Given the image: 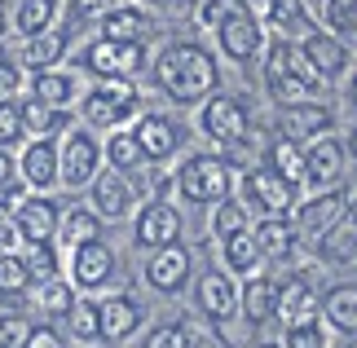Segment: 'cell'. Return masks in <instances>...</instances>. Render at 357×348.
Instances as JSON below:
<instances>
[{"mask_svg": "<svg viewBox=\"0 0 357 348\" xmlns=\"http://www.w3.org/2000/svg\"><path fill=\"white\" fill-rule=\"evenodd\" d=\"M260 45H265V27H260L252 13H243L238 5H229V13L216 22V49L225 53L229 62H252Z\"/></svg>", "mask_w": 357, "mask_h": 348, "instance_id": "cell-12", "label": "cell"}, {"mask_svg": "<svg viewBox=\"0 0 357 348\" xmlns=\"http://www.w3.org/2000/svg\"><path fill=\"white\" fill-rule=\"evenodd\" d=\"M98 317H102V340L106 344L132 340L137 331H142V322H146L142 304H137L132 296H106V300H98Z\"/></svg>", "mask_w": 357, "mask_h": 348, "instance_id": "cell-20", "label": "cell"}, {"mask_svg": "<svg viewBox=\"0 0 357 348\" xmlns=\"http://www.w3.org/2000/svg\"><path fill=\"white\" fill-rule=\"evenodd\" d=\"M344 207L357 216V181H353V186H344Z\"/></svg>", "mask_w": 357, "mask_h": 348, "instance_id": "cell-54", "label": "cell"}, {"mask_svg": "<svg viewBox=\"0 0 357 348\" xmlns=\"http://www.w3.org/2000/svg\"><path fill=\"white\" fill-rule=\"evenodd\" d=\"M296 199H300V190L282 172H273L269 163L243 172V203L252 207V212H260V216H287L296 207Z\"/></svg>", "mask_w": 357, "mask_h": 348, "instance_id": "cell-7", "label": "cell"}, {"mask_svg": "<svg viewBox=\"0 0 357 348\" xmlns=\"http://www.w3.org/2000/svg\"><path fill=\"white\" fill-rule=\"evenodd\" d=\"M18 89H22V66L0 58V97H18Z\"/></svg>", "mask_w": 357, "mask_h": 348, "instance_id": "cell-49", "label": "cell"}, {"mask_svg": "<svg viewBox=\"0 0 357 348\" xmlns=\"http://www.w3.org/2000/svg\"><path fill=\"white\" fill-rule=\"evenodd\" d=\"M22 190H26V186L18 181V159H13L5 146H0V207L9 212V207L22 199Z\"/></svg>", "mask_w": 357, "mask_h": 348, "instance_id": "cell-44", "label": "cell"}, {"mask_svg": "<svg viewBox=\"0 0 357 348\" xmlns=\"http://www.w3.org/2000/svg\"><path fill=\"white\" fill-rule=\"evenodd\" d=\"M115 5H123V0H71V18H75V22H89V18L111 13Z\"/></svg>", "mask_w": 357, "mask_h": 348, "instance_id": "cell-47", "label": "cell"}, {"mask_svg": "<svg viewBox=\"0 0 357 348\" xmlns=\"http://www.w3.org/2000/svg\"><path fill=\"white\" fill-rule=\"evenodd\" d=\"M176 194H181L185 203L195 207H212L229 199V190H234V168H229V159L221 155H190L181 168H176Z\"/></svg>", "mask_w": 357, "mask_h": 348, "instance_id": "cell-2", "label": "cell"}, {"mask_svg": "<svg viewBox=\"0 0 357 348\" xmlns=\"http://www.w3.org/2000/svg\"><path fill=\"white\" fill-rule=\"evenodd\" d=\"M142 348H190V331L181 322H163V326H155L146 335Z\"/></svg>", "mask_w": 357, "mask_h": 348, "instance_id": "cell-45", "label": "cell"}, {"mask_svg": "<svg viewBox=\"0 0 357 348\" xmlns=\"http://www.w3.org/2000/svg\"><path fill=\"white\" fill-rule=\"evenodd\" d=\"M132 137H137V146H142L146 163H168L176 150H181V128H176V119L155 115V110H150V115H137Z\"/></svg>", "mask_w": 357, "mask_h": 348, "instance_id": "cell-16", "label": "cell"}, {"mask_svg": "<svg viewBox=\"0 0 357 348\" xmlns=\"http://www.w3.org/2000/svg\"><path fill=\"white\" fill-rule=\"evenodd\" d=\"M265 163H269L273 172H282L296 190H305V186H309V159H305V146H296V142H287V137H278V142L269 146Z\"/></svg>", "mask_w": 357, "mask_h": 348, "instance_id": "cell-33", "label": "cell"}, {"mask_svg": "<svg viewBox=\"0 0 357 348\" xmlns=\"http://www.w3.org/2000/svg\"><path fill=\"white\" fill-rule=\"evenodd\" d=\"M66 49H71V36L53 27V31H40L31 40H22L18 66H26V71H49V66H58L66 58Z\"/></svg>", "mask_w": 357, "mask_h": 348, "instance_id": "cell-24", "label": "cell"}, {"mask_svg": "<svg viewBox=\"0 0 357 348\" xmlns=\"http://www.w3.org/2000/svg\"><path fill=\"white\" fill-rule=\"evenodd\" d=\"M22 119H26V137H58L62 128H71V110L36 102V97L22 102Z\"/></svg>", "mask_w": 357, "mask_h": 348, "instance_id": "cell-35", "label": "cell"}, {"mask_svg": "<svg viewBox=\"0 0 357 348\" xmlns=\"http://www.w3.org/2000/svg\"><path fill=\"white\" fill-rule=\"evenodd\" d=\"M238 313L252 326H265L278 317V282L265 273H247V282L238 287Z\"/></svg>", "mask_w": 357, "mask_h": 348, "instance_id": "cell-22", "label": "cell"}, {"mask_svg": "<svg viewBox=\"0 0 357 348\" xmlns=\"http://www.w3.org/2000/svg\"><path fill=\"white\" fill-rule=\"evenodd\" d=\"M58 163H62V186H66V190L93 186V176L102 172V142H98V128H89V123H71V128H66V137L58 142Z\"/></svg>", "mask_w": 357, "mask_h": 348, "instance_id": "cell-4", "label": "cell"}, {"mask_svg": "<svg viewBox=\"0 0 357 348\" xmlns=\"http://www.w3.org/2000/svg\"><path fill=\"white\" fill-rule=\"evenodd\" d=\"M318 18H322V31L353 40L357 36V0H318Z\"/></svg>", "mask_w": 357, "mask_h": 348, "instance_id": "cell-37", "label": "cell"}, {"mask_svg": "<svg viewBox=\"0 0 357 348\" xmlns=\"http://www.w3.org/2000/svg\"><path fill=\"white\" fill-rule=\"evenodd\" d=\"M58 5H62V0H13L9 27L22 40H31L40 31H53V22H58Z\"/></svg>", "mask_w": 357, "mask_h": 348, "instance_id": "cell-28", "label": "cell"}, {"mask_svg": "<svg viewBox=\"0 0 357 348\" xmlns=\"http://www.w3.org/2000/svg\"><path fill=\"white\" fill-rule=\"evenodd\" d=\"M102 225H106V220L98 216V207H66L58 234H62V243H66V247H79V243L102 239Z\"/></svg>", "mask_w": 357, "mask_h": 348, "instance_id": "cell-36", "label": "cell"}, {"mask_svg": "<svg viewBox=\"0 0 357 348\" xmlns=\"http://www.w3.org/2000/svg\"><path fill=\"white\" fill-rule=\"evenodd\" d=\"M282 348H326V326L318 322V317L291 322L282 331Z\"/></svg>", "mask_w": 357, "mask_h": 348, "instance_id": "cell-42", "label": "cell"}, {"mask_svg": "<svg viewBox=\"0 0 357 348\" xmlns=\"http://www.w3.org/2000/svg\"><path fill=\"white\" fill-rule=\"evenodd\" d=\"M31 97L36 102H49V106H71L79 97V80L62 66H49V71H31Z\"/></svg>", "mask_w": 357, "mask_h": 348, "instance_id": "cell-29", "label": "cell"}, {"mask_svg": "<svg viewBox=\"0 0 357 348\" xmlns=\"http://www.w3.org/2000/svg\"><path fill=\"white\" fill-rule=\"evenodd\" d=\"M318 256L326 264H357V216L344 212L331 229L318 239Z\"/></svg>", "mask_w": 357, "mask_h": 348, "instance_id": "cell-27", "label": "cell"}, {"mask_svg": "<svg viewBox=\"0 0 357 348\" xmlns=\"http://www.w3.org/2000/svg\"><path fill=\"white\" fill-rule=\"evenodd\" d=\"M89 190H93V207H98L102 220H123V216L132 212V181L123 176V172L106 168V172L93 176Z\"/></svg>", "mask_w": 357, "mask_h": 348, "instance_id": "cell-21", "label": "cell"}, {"mask_svg": "<svg viewBox=\"0 0 357 348\" xmlns=\"http://www.w3.org/2000/svg\"><path fill=\"white\" fill-rule=\"evenodd\" d=\"M102 163L106 168H115V172H137L146 163V155H142V146H137V137H132V128H111V137L102 142Z\"/></svg>", "mask_w": 357, "mask_h": 348, "instance_id": "cell-32", "label": "cell"}, {"mask_svg": "<svg viewBox=\"0 0 357 348\" xmlns=\"http://www.w3.org/2000/svg\"><path fill=\"white\" fill-rule=\"evenodd\" d=\"M150 27H155V18H150L146 9H137V5H115L111 13L98 18V31L106 40H142V45H146Z\"/></svg>", "mask_w": 357, "mask_h": 348, "instance_id": "cell-25", "label": "cell"}, {"mask_svg": "<svg viewBox=\"0 0 357 348\" xmlns=\"http://www.w3.org/2000/svg\"><path fill=\"white\" fill-rule=\"evenodd\" d=\"M291 212H296V220H291V225H296V234H300V239H313V243H318L322 234H326V229H331L340 216L349 212V207H344V190H318L313 199L296 203Z\"/></svg>", "mask_w": 357, "mask_h": 348, "instance_id": "cell-15", "label": "cell"}, {"mask_svg": "<svg viewBox=\"0 0 357 348\" xmlns=\"http://www.w3.org/2000/svg\"><path fill=\"white\" fill-rule=\"evenodd\" d=\"M349 348H357V340H353V344H349Z\"/></svg>", "mask_w": 357, "mask_h": 348, "instance_id": "cell-59", "label": "cell"}, {"mask_svg": "<svg viewBox=\"0 0 357 348\" xmlns=\"http://www.w3.org/2000/svg\"><path fill=\"white\" fill-rule=\"evenodd\" d=\"M146 45L142 40H93V45L79 53V66H84L89 75H98V80H137L142 75V66H146Z\"/></svg>", "mask_w": 357, "mask_h": 348, "instance_id": "cell-5", "label": "cell"}, {"mask_svg": "<svg viewBox=\"0 0 357 348\" xmlns=\"http://www.w3.org/2000/svg\"><path fill=\"white\" fill-rule=\"evenodd\" d=\"M225 13H229L225 0H203V5H199V27H212V31H216V22H221Z\"/></svg>", "mask_w": 357, "mask_h": 348, "instance_id": "cell-50", "label": "cell"}, {"mask_svg": "<svg viewBox=\"0 0 357 348\" xmlns=\"http://www.w3.org/2000/svg\"><path fill=\"white\" fill-rule=\"evenodd\" d=\"M234 5L243 9V13H252V18L265 27L269 18H273V0H234Z\"/></svg>", "mask_w": 357, "mask_h": 348, "instance_id": "cell-51", "label": "cell"}, {"mask_svg": "<svg viewBox=\"0 0 357 348\" xmlns=\"http://www.w3.org/2000/svg\"><path fill=\"white\" fill-rule=\"evenodd\" d=\"M190 269H195L190 247L168 243V247H159V252H150V260H146V282L155 287L159 296H176V291L190 282Z\"/></svg>", "mask_w": 357, "mask_h": 348, "instance_id": "cell-14", "label": "cell"}, {"mask_svg": "<svg viewBox=\"0 0 357 348\" xmlns=\"http://www.w3.org/2000/svg\"><path fill=\"white\" fill-rule=\"evenodd\" d=\"M247 212H252V207H247L243 199H234V194L221 199V203H212V234L216 239H229V234L247 229Z\"/></svg>", "mask_w": 357, "mask_h": 348, "instance_id": "cell-40", "label": "cell"}, {"mask_svg": "<svg viewBox=\"0 0 357 348\" xmlns=\"http://www.w3.org/2000/svg\"><path fill=\"white\" fill-rule=\"evenodd\" d=\"M190 348H229L221 335H190Z\"/></svg>", "mask_w": 357, "mask_h": 348, "instance_id": "cell-53", "label": "cell"}, {"mask_svg": "<svg viewBox=\"0 0 357 348\" xmlns=\"http://www.w3.org/2000/svg\"><path fill=\"white\" fill-rule=\"evenodd\" d=\"M221 260H225L229 273L247 278V273L260 269V260H265V256H260L256 234H252V229H238V234H229V239H221Z\"/></svg>", "mask_w": 357, "mask_h": 348, "instance_id": "cell-31", "label": "cell"}, {"mask_svg": "<svg viewBox=\"0 0 357 348\" xmlns=\"http://www.w3.org/2000/svg\"><path fill=\"white\" fill-rule=\"evenodd\" d=\"M18 181L31 194H49L62 186V163H58V137H31L18 155Z\"/></svg>", "mask_w": 357, "mask_h": 348, "instance_id": "cell-10", "label": "cell"}, {"mask_svg": "<svg viewBox=\"0 0 357 348\" xmlns=\"http://www.w3.org/2000/svg\"><path fill=\"white\" fill-rule=\"evenodd\" d=\"M300 53H305L309 58V66L313 71H318V80L322 84H331V80H340L349 71V45L340 36H331V31H318V27H313V31L300 40Z\"/></svg>", "mask_w": 357, "mask_h": 348, "instance_id": "cell-18", "label": "cell"}, {"mask_svg": "<svg viewBox=\"0 0 357 348\" xmlns=\"http://www.w3.org/2000/svg\"><path fill=\"white\" fill-rule=\"evenodd\" d=\"M132 243L146 252H159L168 243H181V212L168 199H150L142 212L132 216Z\"/></svg>", "mask_w": 357, "mask_h": 348, "instance_id": "cell-11", "label": "cell"}, {"mask_svg": "<svg viewBox=\"0 0 357 348\" xmlns=\"http://www.w3.org/2000/svg\"><path fill=\"white\" fill-rule=\"evenodd\" d=\"M344 146H349V155L357 159V123H353V133H349V142H344Z\"/></svg>", "mask_w": 357, "mask_h": 348, "instance_id": "cell-55", "label": "cell"}, {"mask_svg": "<svg viewBox=\"0 0 357 348\" xmlns=\"http://www.w3.org/2000/svg\"><path fill=\"white\" fill-rule=\"evenodd\" d=\"M256 348H282V344H273V340H260V344H256Z\"/></svg>", "mask_w": 357, "mask_h": 348, "instance_id": "cell-58", "label": "cell"}, {"mask_svg": "<svg viewBox=\"0 0 357 348\" xmlns=\"http://www.w3.org/2000/svg\"><path fill=\"white\" fill-rule=\"evenodd\" d=\"M195 304L203 317L212 322H229L238 313V282L229 278V269H208L195 287Z\"/></svg>", "mask_w": 357, "mask_h": 348, "instance_id": "cell-17", "label": "cell"}, {"mask_svg": "<svg viewBox=\"0 0 357 348\" xmlns=\"http://www.w3.org/2000/svg\"><path fill=\"white\" fill-rule=\"evenodd\" d=\"M22 348H62V335L53 331L49 322H31V331H26Z\"/></svg>", "mask_w": 357, "mask_h": 348, "instance_id": "cell-48", "label": "cell"}, {"mask_svg": "<svg viewBox=\"0 0 357 348\" xmlns=\"http://www.w3.org/2000/svg\"><path fill=\"white\" fill-rule=\"evenodd\" d=\"M322 322L340 335H357V287H335L322 296Z\"/></svg>", "mask_w": 357, "mask_h": 348, "instance_id": "cell-34", "label": "cell"}, {"mask_svg": "<svg viewBox=\"0 0 357 348\" xmlns=\"http://www.w3.org/2000/svg\"><path fill=\"white\" fill-rule=\"evenodd\" d=\"M26 331H31V322H26L22 313H0V344H9V348H22Z\"/></svg>", "mask_w": 357, "mask_h": 348, "instance_id": "cell-46", "label": "cell"}, {"mask_svg": "<svg viewBox=\"0 0 357 348\" xmlns=\"http://www.w3.org/2000/svg\"><path fill=\"white\" fill-rule=\"evenodd\" d=\"M31 291V269L22 252H0V300H22Z\"/></svg>", "mask_w": 357, "mask_h": 348, "instance_id": "cell-38", "label": "cell"}, {"mask_svg": "<svg viewBox=\"0 0 357 348\" xmlns=\"http://www.w3.org/2000/svg\"><path fill=\"white\" fill-rule=\"evenodd\" d=\"M155 84L176 106H203L221 84L216 53L203 49L199 40H172L155 53Z\"/></svg>", "mask_w": 357, "mask_h": 348, "instance_id": "cell-1", "label": "cell"}, {"mask_svg": "<svg viewBox=\"0 0 357 348\" xmlns=\"http://www.w3.org/2000/svg\"><path fill=\"white\" fill-rule=\"evenodd\" d=\"M66 331L79 344H98L102 340V317H98V300H75L66 313Z\"/></svg>", "mask_w": 357, "mask_h": 348, "instance_id": "cell-39", "label": "cell"}, {"mask_svg": "<svg viewBox=\"0 0 357 348\" xmlns=\"http://www.w3.org/2000/svg\"><path fill=\"white\" fill-rule=\"evenodd\" d=\"M146 5H155V0H146Z\"/></svg>", "mask_w": 357, "mask_h": 348, "instance_id": "cell-60", "label": "cell"}, {"mask_svg": "<svg viewBox=\"0 0 357 348\" xmlns=\"http://www.w3.org/2000/svg\"><path fill=\"white\" fill-rule=\"evenodd\" d=\"M0 58H5V49H0Z\"/></svg>", "mask_w": 357, "mask_h": 348, "instance_id": "cell-61", "label": "cell"}, {"mask_svg": "<svg viewBox=\"0 0 357 348\" xmlns=\"http://www.w3.org/2000/svg\"><path fill=\"white\" fill-rule=\"evenodd\" d=\"M31 300H36V309L45 313V317H66L79 296H75V282H71V278L53 273V278H40V282H31Z\"/></svg>", "mask_w": 357, "mask_h": 348, "instance_id": "cell-30", "label": "cell"}, {"mask_svg": "<svg viewBox=\"0 0 357 348\" xmlns=\"http://www.w3.org/2000/svg\"><path fill=\"white\" fill-rule=\"evenodd\" d=\"M26 142V119H22V97H0V146H22Z\"/></svg>", "mask_w": 357, "mask_h": 348, "instance_id": "cell-41", "label": "cell"}, {"mask_svg": "<svg viewBox=\"0 0 357 348\" xmlns=\"http://www.w3.org/2000/svg\"><path fill=\"white\" fill-rule=\"evenodd\" d=\"M5 216L13 220L22 243H53L58 239V225H62V207L49 194H22Z\"/></svg>", "mask_w": 357, "mask_h": 348, "instance_id": "cell-8", "label": "cell"}, {"mask_svg": "<svg viewBox=\"0 0 357 348\" xmlns=\"http://www.w3.org/2000/svg\"><path fill=\"white\" fill-rule=\"evenodd\" d=\"M199 128H203V137H212L216 146H243L247 133H252L247 102L243 97H229V93H212L199 110Z\"/></svg>", "mask_w": 357, "mask_h": 348, "instance_id": "cell-6", "label": "cell"}, {"mask_svg": "<svg viewBox=\"0 0 357 348\" xmlns=\"http://www.w3.org/2000/svg\"><path fill=\"white\" fill-rule=\"evenodd\" d=\"M305 159H309V186L313 190H335V181L344 176V163H349V146L340 142L335 133H326V137L305 146Z\"/></svg>", "mask_w": 357, "mask_h": 348, "instance_id": "cell-19", "label": "cell"}, {"mask_svg": "<svg viewBox=\"0 0 357 348\" xmlns=\"http://www.w3.org/2000/svg\"><path fill=\"white\" fill-rule=\"evenodd\" d=\"M0 348H9V344H0Z\"/></svg>", "mask_w": 357, "mask_h": 348, "instance_id": "cell-62", "label": "cell"}, {"mask_svg": "<svg viewBox=\"0 0 357 348\" xmlns=\"http://www.w3.org/2000/svg\"><path fill=\"white\" fill-rule=\"evenodd\" d=\"M5 31H9V18H5V9H0V40H5Z\"/></svg>", "mask_w": 357, "mask_h": 348, "instance_id": "cell-57", "label": "cell"}, {"mask_svg": "<svg viewBox=\"0 0 357 348\" xmlns=\"http://www.w3.org/2000/svg\"><path fill=\"white\" fill-rule=\"evenodd\" d=\"M349 102H353V110H357V75L349 80Z\"/></svg>", "mask_w": 357, "mask_h": 348, "instance_id": "cell-56", "label": "cell"}, {"mask_svg": "<svg viewBox=\"0 0 357 348\" xmlns=\"http://www.w3.org/2000/svg\"><path fill=\"white\" fill-rule=\"evenodd\" d=\"M137 110H142V93H137V80H98L84 102H79V115H84L89 128H123Z\"/></svg>", "mask_w": 357, "mask_h": 348, "instance_id": "cell-3", "label": "cell"}, {"mask_svg": "<svg viewBox=\"0 0 357 348\" xmlns=\"http://www.w3.org/2000/svg\"><path fill=\"white\" fill-rule=\"evenodd\" d=\"M115 269H119V260L102 239L71 247V282H75V291H84V296L98 291V287H111Z\"/></svg>", "mask_w": 357, "mask_h": 348, "instance_id": "cell-13", "label": "cell"}, {"mask_svg": "<svg viewBox=\"0 0 357 348\" xmlns=\"http://www.w3.org/2000/svg\"><path fill=\"white\" fill-rule=\"evenodd\" d=\"M0 252H22V239H18V229H13V220L0 212Z\"/></svg>", "mask_w": 357, "mask_h": 348, "instance_id": "cell-52", "label": "cell"}, {"mask_svg": "<svg viewBox=\"0 0 357 348\" xmlns=\"http://www.w3.org/2000/svg\"><path fill=\"white\" fill-rule=\"evenodd\" d=\"M252 234H256L260 256H265V260H287V256L296 252V243H300L291 216H260V225Z\"/></svg>", "mask_w": 357, "mask_h": 348, "instance_id": "cell-26", "label": "cell"}, {"mask_svg": "<svg viewBox=\"0 0 357 348\" xmlns=\"http://www.w3.org/2000/svg\"><path fill=\"white\" fill-rule=\"evenodd\" d=\"M335 133V110L313 102V97H305V102H287L282 115H278V137H287V142L296 146H309L318 142V137Z\"/></svg>", "mask_w": 357, "mask_h": 348, "instance_id": "cell-9", "label": "cell"}, {"mask_svg": "<svg viewBox=\"0 0 357 348\" xmlns=\"http://www.w3.org/2000/svg\"><path fill=\"white\" fill-rule=\"evenodd\" d=\"M22 260H26V269H31V282L58 273V252H53V243H22Z\"/></svg>", "mask_w": 357, "mask_h": 348, "instance_id": "cell-43", "label": "cell"}, {"mask_svg": "<svg viewBox=\"0 0 357 348\" xmlns=\"http://www.w3.org/2000/svg\"><path fill=\"white\" fill-rule=\"evenodd\" d=\"M318 313H322V300L313 296L309 278H287V282H278V322L282 326L305 322V317H318Z\"/></svg>", "mask_w": 357, "mask_h": 348, "instance_id": "cell-23", "label": "cell"}]
</instances>
